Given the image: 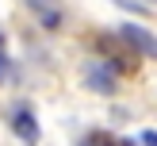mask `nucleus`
Returning a JSON list of instances; mask_svg holds the SVG:
<instances>
[{
    "instance_id": "f257e3e1",
    "label": "nucleus",
    "mask_w": 157,
    "mask_h": 146,
    "mask_svg": "<svg viewBox=\"0 0 157 146\" xmlns=\"http://www.w3.org/2000/svg\"><path fill=\"white\" fill-rule=\"evenodd\" d=\"M84 85H88L92 92H100V96H111V92L119 89V69H115L111 61H92V65L84 69Z\"/></svg>"
},
{
    "instance_id": "f03ea898",
    "label": "nucleus",
    "mask_w": 157,
    "mask_h": 146,
    "mask_svg": "<svg viewBox=\"0 0 157 146\" xmlns=\"http://www.w3.org/2000/svg\"><path fill=\"white\" fill-rule=\"evenodd\" d=\"M119 35L127 38V46H130V50L146 54V58H157V35H153V31L138 27V23H123V27H119Z\"/></svg>"
},
{
    "instance_id": "7ed1b4c3",
    "label": "nucleus",
    "mask_w": 157,
    "mask_h": 146,
    "mask_svg": "<svg viewBox=\"0 0 157 146\" xmlns=\"http://www.w3.org/2000/svg\"><path fill=\"white\" fill-rule=\"evenodd\" d=\"M8 123H12V131H15V135H19L27 146L38 142V123H35V115H31L27 104H15L12 112H8Z\"/></svg>"
},
{
    "instance_id": "20e7f679",
    "label": "nucleus",
    "mask_w": 157,
    "mask_h": 146,
    "mask_svg": "<svg viewBox=\"0 0 157 146\" xmlns=\"http://www.w3.org/2000/svg\"><path fill=\"white\" fill-rule=\"evenodd\" d=\"M111 4L127 8V12H134V15H150V4H146V0H111Z\"/></svg>"
},
{
    "instance_id": "39448f33",
    "label": "nucleus",
    "mask_w": 157,
    "mask_h": 146,
    "mask_svg": "<svg viewBox=\"0 0 157 146\" xmlns=\"http://www.w3.org/2000/svg\"><path fill=\"white\" fill-rule=\"evenodd\" d=\"M38 23H42L46 31H54V27H61V15L58 12H38Z\"/></svg>"
},
{
    "instance_id": "423d86ee",
    "label": "nucleus",
    "mask_w": 157,
    "mask_h": 146,
    "mask_svg": "<svg viewBox=\"0 0 157 146\" xmlns=\"http://www.w3.org/2000/svg\"><path fill=\"white\" fill-rule=\"evenodd\" d=\"M12 73H15V69H12V61H8V54L0 50V85H8V81H12Z\"/></svg>"
},
{
    "instance_id": "0eeeda50",
    "label": "nucleus",
    "mask_w": 157,
    "mask_h": 146,
    "mask_svg": "<svg viewBox=\"0 0 157 146\" xmlns=\"http://www.w3.org/2000/svg\"><path fill=\"white\" fill-rule=\"evenodd\" d=\"M142 146H157V131H142Z\"/></svg>"
}]
</instances>
